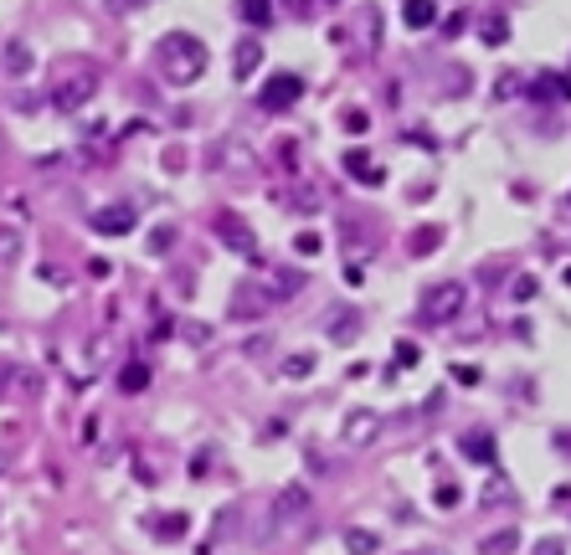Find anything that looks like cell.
<instances>
[{
  "instance_id": "obj_26",
  "label": "cell",
  "mask_w": 571,
  "mask_h": 555,
  "mask_svg": "<svg viewBox=\"0 0 571 555\" xmlns=\"http://www.w3.org/2000/svg\"><path fill=\"white\" fill-rule=\"evenodd\" d=\"M284 5H288V11H299V16L309 11V0H284Z\"/></svg>"
},
{
  "instance_id": "obj_27",
  "label": "cell",
  "mask_w": 571,
  "mask_h": 555,
  "mask_svg": "<svg viewBox=\"0 0 571 555\" xmlns=\"http://www.w3.org/2000/svg\"><path fill=\"white\" fill-rule=\"evenodd\" d=\"M541 555H561V545H556V540H546V545H541Z\"/></svg>"
},
{
  "instance_id": "obj_4",
  "label": "cell",
  "mask_w": 571,
  "mask_h": 555,
  "mask_svg": "<svg viewBox=\"0 0 571 555\" xmlns=\"http://www.w3.org/2000/svg\"><path fill=\"white\" fill-rule=\"evenodd\" d=\"M299 98H304V78H299V72H278V78H268L263 93H258V103H263L268 114H284V108H294Z\"/></svg>"
},
{
  "instance_id": "obj_22",
  "label": "cell",
  "mask_w": 571,
  "mask_h": 555,
  "mask_svg": "<svg viewBox=\"0 0 571 555\" xmlns=\"http://www.w3.org/2000/svg\"><path fill=\"white\" fill-rule=\"evenodd\" d=\"M505 37H510V31H505V21H499V16H490V26H484V41H490V46H499Z\"/></svg>"
},
{
  "instance_id": "obj_6",
  "label": "cell",
  "mask_w": 571,
  "mask_h": 555,
  "mask_svg": "<svg viewBox=\"0 0 571 555\" xmlns=\"http://www.w3.org/2000/svg\"><path fill=\"white\" fill-rule=\"evenodd\" d=\"M376 432H381V416H376L371 407H355V411L345 416V427H340V437H345L350 448H366V442L376 437Z\"/></svg>"
},
{
  "instance_id": "obj_11",
  "label": "cell",
  "mask_w": 571,
  "mask_h": 555,
  "mask_svg": "<svg viewBox=\"0 0 571 555\" xmlns=\"http://www.w3.org/2000/svg\"><path fill=\"white\" fill-rule=\"evenodd\" d=\"M438 242H443V231L438 226H417V237H412V257H428V252H438Z\"/></svg>"
},
{
  "instance_id": "obj_18",
  "label": "cell",
  "mask_w": 571,
  "mask_h": 555,
  "mask_svg": "<svg viewBox=\"0 0 571 555\" xmlns=\"http://www.w3.org/2000/svg\"><path fill=\"white\" fill-rule=\"evenodd\" d=\"M155 534H160V540H181L185 534V514H165L160 525H155Z\"/></svg>"
},
{
  "instance_id": "obj_20",
  "label": "cell",
  "mask_w": 571,
  "mask_h": 555,
  "mask_svg": "<svg viewBox=\"0 0 571 555\" xmlns=\"http://www.w3.org/2000/svg\"><path fill=\"white\" fill-rule=\"evenodd\" d=\"M464 452H469V458H479V463H490V458H494V448H490V437H484V432H473L469 442H464Z\"/></svg>"
},
{
  "instance_id": "obj_8",
  "label": "cell",
  "mask_w": 571,
  "mask_h": 555,
  "mask_svg": "<svg viewBox=\"0 0 571 555\" xmlns=\"http://www.w3.org/2000/svg\"><path fill=\"white\" fill-rule=\"evenodd\" d=\"M304 509H309V493L304 489L278 493V504H273V525H284V519H294V514H304Z\"/></svg>"
},
{
  "instance_id": "obj_15",
  "label": "cell",
  "mask_w": 571,
  "mask_h": 555,
  "mask_svg": "<svg viewBox=\"0 0 571 555\" xmlns=\"http://www.w3.org/2000/svg\"><path fill=\"white\" fill-rule=\"evenodd\" d=\"M515 545H520V534H515V530H499V534H490V540H484V555H515Z\"/></svg>"
},
{
  "instance_id": "obj_1",
  "label": "cell",
  "mask_w": 571,
  "mask_h": 555,
  "mask_svg": "<svg viewBox=\"0 0 571 555\" xmlns=\"http://www.w3.org/2000/svg\"><path fill=\"white\" fill-rule=\"evenodd\" d=\"M155 62H160V78L175 82V88H191V82L206 72V41L191 37V31H165L155 41Z\"/></svg>"
},
{
  "instance_id": "obj_7",
  "label": "cell",
  "mask_w": 571,
  "mask_h": 555,
  "mask_svg": "<svg viewBox=\"0 0 571 555\" xmlns=\"http://www.w3.org/2000/svg\"><path fill=\"white\" fill-rule=\"evenodd\" d=\"M355 334H361V314H355V308H335V319H329V340H335V345H350Z\"/></svg>"
},
{
  "instance_id": "obj_2",
  "label": "cell",
  "mask_w": 571,
  "mask_h": 555,
  "mask_svg": "<svg viewBox=\"0 0 571 555\" xmlns=\"http://www.w3.org/2000/svg\"><path fill=\"white\" fill-rule=\"evenodd\" d=\"M98 82H103V72L93 67V62L72 67V72H67V78H62L57 88H52V108H57V114H78L82 103H93Z\"/></svg>"
},
{
  "instance_id": "obj_17",
  "label": "cell",
  "mask_w": 571,
  "mask_h": 555,
  "mask_svg": "<svg viewBox=\"0 0 571 555\" xmlns=\"http://www.w3.org/2000/svg\"><path fill=\"white\" fill-rule=\"evenodd\" d=\"M222 237L237 247V252H252V231H243V226L232 222V216H222Z\"/></svg>"
},
{
  "instance_id": "obj_19",
  "label": "cell",
  "mask_w": 571,
  "mask_h": 555,
  "mask_svg": "<svg viewBox=\"0 0 571 555\" xmlns=\"http://www.w3.org/2000/svg\"><path fill=\"white\" fill-rule=\"evenodd\" d=\"M345 545H350V555H371V551H376V534H366V530H345Z\"/></svg>"
},
{
  "instance_id": "obj_14",
  "label": "cell",
  "mask_w": 571,
  "mask_h": 555,
  "mask_svg": "<svg viewBox=\"0 0 571 555\" xmlns=\"http://www.w3.org/2000/svg\"><path fill=\"white\" fill-rule=\"evenodd\" d=\"M237 11H243L252 26H268V21H273V0H237Z\"/></svg>"
},
{
  "instance_id": "obj_12",
  "label": "cell",
  "mask_w": 571,
  "mask_h": 555,
  "mask_svg": "<svg viewBox=\"0 0 571 555\" xmlns=\"http://www.w3.org/2000/svg\"><path fill=\"white\" fill-rule=\"evenodd\" d=\"M345 170L355 175V181H381V170H376V164L361 155V149H350V155H345Z\"/></svg>"
},
{
  "instance_id": "obj_21",
  "label": "cell",
  "mask_w": 571,
  "mask_h": 555,
  "mask_svg": "<svg viewBox=\"0 0 571 555\" xmlns=\"http://www.w3.org/2000/svg\"><path fill=\"white\" fill-rule=\"evenodd\" d=\"M288 375H294V381H304V375H309V370H314V355H294V360H288Z\"/></svg>"
},
{
  "instance_id": "obj_16",
  "label": "cell",
  "mask_w": 571,
  "mask_h": 555,
  "mask_svg": "<svg viewBox=\"0 0 571 555\" xmlns=\"http://www.w3.org/2000/svg\"><path fill=\"white\" fill-rule=\"evenodd\" d=\"M258 62H263V46H258V41H243V46H237V78H247Z\"/></svg>"
},
{
  "instance_id": "obj_10",
  "label": "cell",
  "mask_w": 571,
  "mask_h": 555,
  "mask_svg": "<svg viewBox=\"0 0 571 555\" xmlns=\"http://www.w3.org/2000/svg\"><path fill=\"white\" fill-rule=\"evenodd\" d=\"M5 72H11V78H26V72H31V46H26V41H11V52H5Z\"/></svg>"
},
{
  "instance_id": "obj_3",
  "label": "cell",
  "mask_w": 571,
  "mask_h": 555,
  "mask_svg": "<svg viewBox=\"0 0 571 555\" xmlns=\"http://www.w3.org/2000/svg\"><path fill=\"white\" fill-rule=\"evenodd\" d=\"M88 226H93L98 237H124V231L140 226V206L134 201H108V206H98V211L88 216Z\"/></svg>"
},
{
  "instance_id": "obj_13",
  "label": "cell",
  "mask_w": 571,
  "mask_h": 555,
  "mask_svg": "<svg viewBox=\"0 0 571 555\" xmlns=\"http://www.w3.org/2000/svg\"><path fill=\"white\" fill-rule=\"evenodd\" d=\"M119 386H124V391H144V386H149V366H144V360L124 366V370H119Z\"/></svg>"
},
{
  "instance_id": "obj_28",
  "label": "cell",
  "mask_w": 571,
  "mask_h": 555,
  "mask_svg": "<svg viewBox=\"0 0 571 555\" xmlns=\"http://www.w3.org/2000/svg\"><path fill=\"white\" fill-rule=\"evenodd\" d=\"M422 555H443V551H422Z\"/></svg>"
},
{
  "instance_id": "obj_9",
  "label": "cell",
  "mask_w": 571,
  "mask_h": 555,
  "mask_svg": "<svg viewBox=\"0 0 571 555\" xmlns=\"http://www.w3.org/2000/svg\"><path fill=\"white\" fill-rule=\"evenodd\" d=\"M402 16H407L412 31H422V26L438 21V0H407V5H402Z\"/></svg>"
},
{
  "instance_id": "obj_24",
  "label": "cell",
  "mask_w": 571,
  "mask_h": 555,
  "mask_svg": "<svg viewBox=\"0 0 571 555\" xmlns=\"http://www.w3.org/2000/svg\"><path fill=\"white\" fill-rule=\"evenodd\" d=\"M366 114H361V108H350V114H345V129H350V134H361V129H366Z\"/></svg>"
},
{
  "instance_id": "obj_25",
  "label": "cell",
  "mask_w": 571,
  "mask_h": 555,
  "mask_svg": "<svg viewBox=\"0 0 571 555\" xmlns=\"http://www.w3.org/2000/svg\"><path fill=\"white\" fill-rule=\"evenodd\" d=\"M11 381H16V370H11V366H5V360H0V396L11 391Z\"/></svg>"
},
{
  "instance_id": "obj_5",
  "label": "cell",
  "mask_w": 571,
  "mask_h": 555,
  "mask_svg": "<svg viewBox=\"0 0 571 555\" xmlns=\"http://www.w3.org/2000/svg\"><path fill=\"white\" fill-rule=\"evenodd\" d=\"M464 283H432L428 293H422V314H428L432 324H443V319H453V314H464Z\"/></svg>"
},
{
  "instance_id": "obj_23",
  "label": "cell",
  "mask_w": 571,
  "mask_h": 555,
  "mask_svg": "<svg viewBox=\"0 0 571 555\" xmlns=\"http://www.w3.org/2000/svg\"><path fill=\"white\" fill-rule=\"evenodd\" d=\"M396 366H417V345L402 340V345H396Z\"/></svg>"
}]
</instances>
